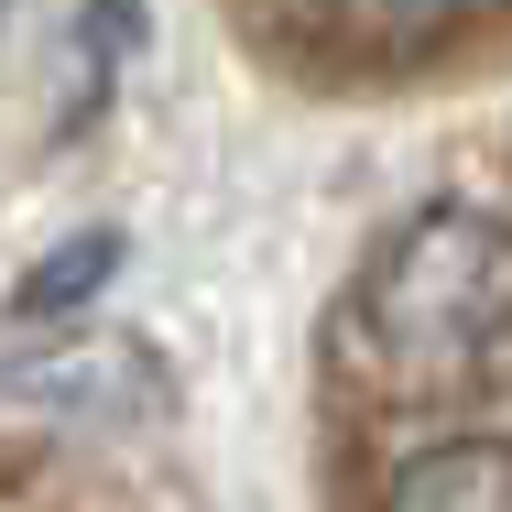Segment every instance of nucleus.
<instances>
[{"label":"nucleus","instance_id":"f257e3e1","mask_svg":"<svg viewBox=\"0 0 512 512\" xmlns=\"http://www.w3.org/2000/svg\"><path fill=\"white\" fill-rule=\"evenodd\" d=\"M360 338L404 382H480L512 360V229L491 207H425L360 273Z\"/></svg>","mask_w":512,"mask_h":512},{"label":"nucleus","instance_id":"f03ea898","mask_svg":"<svg viewBox=\"0 0 512 512\" xmlns=\"http://www.w3.org/2000/svg\"><path fill=\"white\" fill-rule=\"evenodd\" d=\"M382 512H512V447H491V436L414 447L382 491Z\"/></svg>","mask_w":512,"mask_h":512},{"label":"nucleus","instance_id":"7ed1b4c3","mask_svg":"<svg viewBox=\"0 0 512 512\" xmlns=\"http://www.w3.org/2000/svg\"><path fill=\"white\" fill-rule=\"evenodd\" d=\"M109 273H120V240H109V229H88V240H66V251H55V262H44V273H22V295H11V327H22V338H33V327H44V316H66V306H88V295H99Z\"/></svg>","mask_w":512,"mask_h":512},{"label":"nucleus","instance_id":"20e7f679","mask_svg":"<svg viewBox=\"0 0 512 512\" xmlns=\"http://www.w3.org/2000/svg\"><path fill=\"white\" fill-rule=\"evenodd\" d=\"M480 0H349V22H360V44H436V33H458Z\"/></svg>","mask_w":512,"mask_h":512}]
</instances>
